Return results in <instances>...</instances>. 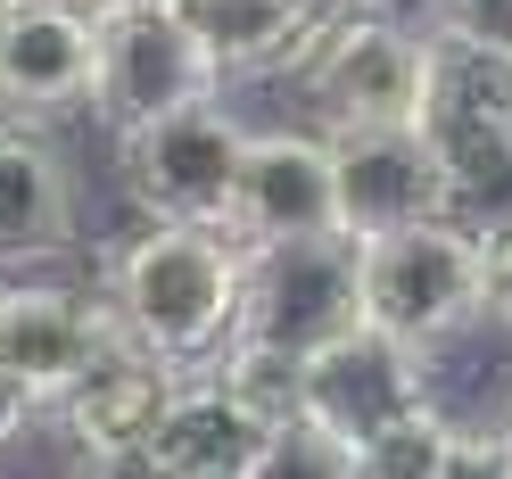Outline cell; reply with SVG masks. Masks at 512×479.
Listing matches in <instances>:
<instances>
[{
  "label": "cell",
  "mask_w": 512,
  "mask_h": 479,
  "mask_svg": "<svg viewBox=\"0 0 512 479\" xmlns=\"http://www.w3.org/2000/svg\"><path fill=\"white\" fill-rule=\"evenodd\" d=\"M240 290H248V248L207 223H149L133 248H116L108 265V306L133 347L157 364L199 372L215 364L240 331Z\"/></svg>",
  "instance_id": "1"
},
{
  "label": "cell",
  "mask_w": 512,
  "mask_h": 479,
  "mask_svg": "<svg viewBox=\"0 0 512 479\" xmlns=\"http://www.w3.org/2000/svg\"><path fill=\"white\" fill-rule=\"evenodd\" d=\"M356 306L364 331L413 347V356H438L446 339L488 323V232L438 215L389 240H356Z\"/></svg>",
  "instance_id": "2"
},
{
  "label": "cell",
  "mask_w": 512,
  "mask_h": 479,
  "mask_svg": "<svg viewBox=\"0 0 512 479\" xmlns=\"http://www.w3.org/2000/svg\"><path fill=\"white\" fill-rule=\"evenodd\" d=\"M240 157H248V124L223 100H199V108H174L157 124L116 133L124 190L149 207V223H207V232H223Z\"/></svg>",
  "instance_id": "3"
},
{
  "label": "cell",
  "mask_w": 512,
  "mask_h": 479,
  "mask_svg": "<svg viewBox=\"0 0 512 479\" xmlns=\"http://www.w3.org/2000/svg\"><path fill=\"white\" fill-rule=\"evenodd\" d=\"M331 141V182H339V232L347 240H389L413 223L455 215L463 182L438 157L422 124H364V133H323Z\"/></svg>",
  "instance_id": "4"
},
{
  "label": "cell",
  "mask_w": 512,
  "mask_h": 479,
  "mask_svg": "<svg viewBox=\"0 0 512 479\" xmlns=\"http://www.w3.org/2000/svg\"><path fill=\"white\" fill-rule=\"evenodd\" d=\"M356 240H290V248H256L248 290H240V331L248 347H281V356H314L339 331H356Z\"/></svg>",
  "instance_id": "5"
},
{
  "label": "cell",
  "mask_w": 512,
  "mask_h": 479,
  "mask_svg": "<svg viewBox=\"0 0 512 479\" xmlns=\"http://www.w3.org/2000/svg\"><path fill=\"white\" fill-rule=\"evenodd\" d=\"M223 100V67L207 58V42L190 34L174 9H141V17H100V83H91V108H100L116 133L157 124L174 108Z\"/></svg>",
  "instance_id": "6"
},
{
  "label": "cell",
  "mask_w": 512,
  "mask_h": 479,
  "mask_svg": "<svg viewBox=\"0 0 512 479\" xmlns=\"http://www.w3.org/2000/svg\"><path fill=\"white\" fill-rule=\"evenodd\" d=\"M438 405L430 389V356H413V347L380 339V331H339L331 347H314L306 356V380H298V413L306 422H323L331 438L347 446H372L380 430H397L405 413Z\"/></svg>",
  "instance_id": "7"
},
{
  "label": "cell",
  "mask_w": 512,
  "mask_h": 479,
  "mask_svg": "<svg viewBox=\"0 0 512 479\" xmlns=\"http://www.w3.org/2000/svg\"><path fill=\"white\" fill-rule=\"evenodd\" d=\"M124 347V323L108 298L58 290V281H0V364L25 372V389L58 405Z\"/></svg>",
  "instance_id": "8"
},
{
  "label": "cell",
  "mask_w": 512,
  "mask_h": 479,
  "mask_svg": "<svg viewBox=\"0 0 512 479\" xmlns=\"http://www.w3.org/2000/svg\"><path fill=\"white\" fill-rule=\"evenodd\" d=\"M248 257L290 240H331L339 232V182H331V141L323 133H248L232 215H223Z\"/></svg>",
  "instance_id": "9"
},
{
  "label": "cell",
  "mask_w": 512,
  "mask_h": 479,
  "mask_svg": "<svg viewBox=\"0 0 512 479\" xmlns=\"http://www.w3.org/2000/svg\"><path fill=\"white\" fill-rule=\"evenodd\" d=\"M100 83V17L83 0H0V108L67 116Z\"/></svg>",
  "instance_id": "10"
},
{
  "label": "cell",
  "mask_w": 512,
  "mask_h": 479,
  "mask_svg": "<svg viewBox=\"0 0 512 479\" xmlns=\"http://www.w3.org/2000/svg\"><path fill=\"white\" fill-rule=\"evenodd\" d=\"M174 389H182V372H174V364H157L149 347L124 339L116 356L91 372V380H75V389L58 397L50 413H58V430H67V446H75L83 463H100V471H133V463L149 455L157 422H166Z\"/></svg>",
  "instance_id": "11"
},
{
  "label": "cell",
  "mask_w": 512,
  "mask_h": 479,
  "mask_svg": "<svg viewBox=\"0 0 512 479\" xmlns=\"http://www.w3.org/2000/svg\"><path fill=\"white\" fill-rule=\"evenodd\" d=\"M75 248H83V199H75L67 157L9 124L0 133V273L34 281L50 265H67Z\"/></svg>",
  "instance_id": "12"
},
{
  "label": "cell",
  "mask_w": 512,
  "mask_h": 479,
  "mask_svg": "<svg viewBox=\"0 0 512 479\" xmlns=\"http://www.w3.org/2000/svg\"><path fill=\"white\" fill-rule=\"evenodd\" d=\"M422 133L438 141V157L455 166L463 190L512 174V58H479V50L438 42V83H430Z\"/></svg>",
  "instance_id": "13"
},
{
  "label": "cell",
  "mask_w": 512,
  "mask_h": 479,
  "mask_svg": "<svg viewBox=\"0 0 512 479\" xmlns=\"http://www.w3.org/2000/svg\"><path fill=\"white\" fill-rule=\"evenodd\" d=\"M265 438H273V430L199 364V372H182L166 422H157L149 455H141L133 471H141V479H240L248 455H256Z\"/></svg>",
  "instance_id": "14"
},
{
  "label": "cell",
  "mask_w": 512,
  "mask_h": 479,
  "mask_svg": "<svg viewBox=\"0 0 512 479\" xmlns=\"http://www.w3.org/2000/svg\"><path fill=\"white\" fill-rule=\"evenodd\" d=\"M323 0H174V17L207 42L223 75H281L290 50L306 42V25Z\"/></svg>",
  "instance_id": "15"
},
{
  "label": "cell",
  "mask_w": 512,
  "mask_h": 479,
  "mask_svg": "<svg viewBox=\"0 0 512 479\" xmlns=\"http://www.w3.org/2000/svg\"><path fill=\"white\" fill-rule=\"evenodd\" d=\"M240 479H364V471H356V446H347V438H331L323 422H306V413H298V422H281L248 455Z\"/></svg>",
  "instance_id": "16"
},
{
  "label": "cell",
  "mask_w": 512,
  "mask_h": 479,
  "mask_svg": "<svg viewBox=\"0 0 512 479\" xmlns=\"http://www.w3.org/2000/svg\"><path fill=\"white\" fill-rule=\"evenodd\" d=\"M430 34L479 58H512V0H430Z\"/></svg>",
  "instance_id": "17"
},
{
  "label": "cell",
  "mask_w": 512,
  "mask_h": 479,
  "mask_svg": "<svg viewBox=\"0 0 512 479\" xmlns=\"http://www.w3.org/2000/svg\"><path fill=\"white\" fill-rule=\"evenodd\" d=\"M430 479H512V430L496 422V430H455L446 438V455H438V471Z\"/></svg>",
  "instance_id": "18"
},
{
  "label": "cell",
  "mask_w": 512,
  "mask_h": 479,
  "mask_svg": "<svg viewBox=\"0 0 512 479\" xmlns=\"http://www.w3.org/2000/svg\"><path fill=\"white\" fill-rule=\"evenodd\" d=\"M42 413H50V405H42L34 389H25V372H9V364H0V455H9V446H17L25 430H34Z\"/></svg>",
  "instance_id": "19"
},
{
  "label": "cell",
  "mask_w": 512,
  "mask_h": 479,
  "mask_svg": "<svg viewBox=\"0 0 512 479\" xmlns=\"http://www.w3.org/2000/svg\"><path fill=\"white\" fill-rule=\"evenodd\" d=\"M488 323L512 339V223L488 240Z\"/></svg>",
  "instance_id": "20"
},
{
  "label": "cell",
  "mask_w": 512,
  "mask_h": 479,
  "mask_svg": "<svg viewBox=\"0 0 512 479\" xmlns=\"http://www.w3.org/2000/svg\"><path fill=\"white\" fill-rule=\"evenodd\" d=\"M91 17H141V9H174V0H83Z\"/></svg>",
  "instance_id": "21"
},
{
  "label": "cell",
  "mask_w": 512,
  "mask_h": 479,
  "mask_svg": "<svg viewBox=\"0 0 512 479\" xmlns=\"http://www.w3.org/2000/svg\"><path fill=\"white\" fill-rule=\"evenodd\" d=\"M504 430H512V397H504Z\"/></svg>",
  "instance_id": "22"
}]
</instances>
